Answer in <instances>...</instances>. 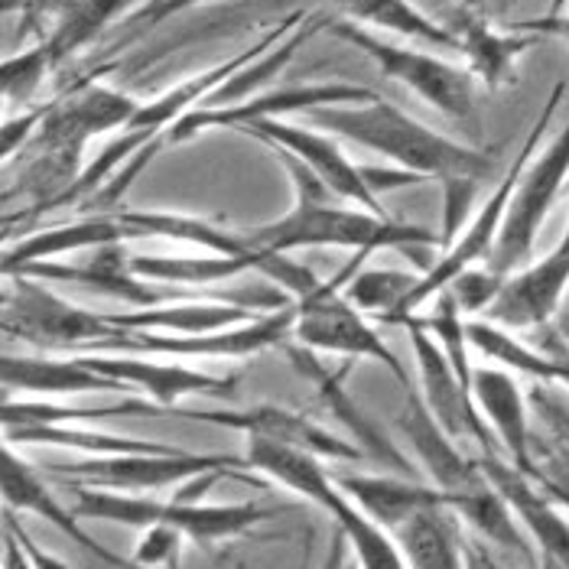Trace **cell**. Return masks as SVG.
I'll return each mask as SVG.
<instances>
[{"label":"cell","mask_w":569,"mask_h":569,"mask_svg":"<svg viewBox=\"0 0 569 569\" xmlns=\"http://www.w3.org/2000/svg\"><path fill=\"white\" fill-rule=\"evenodd\" d=\"M273 150L293 179L297 199L280 219L263 221L258 228H244L248 238L254 241V248L273 251V254H293L303 248H346L355 254L400 251V254L413 258L423 273L437 263V248H442V241L430 228L358 209L346 199H339L293 153H287L280 147H273Z\"/></svg>","instance_id":"obj_1"},{"label":"cell","mask_w":569,"mask_h":569,"mask_svg":"<svg viewBox=\"0 0 569 569\" xmlns=\"http://www.w3.org/2000/svg\"><path fill=\"white\" fill-rule=\"evenodd\" d=\"M307 124L319 131H332L358 147H368L388 160H395L400 170L427 176V179H476L482 182L491 176L488 153H479L466 143H456L442 133L430 131L427 124L403 114L397 104L385 98H371L361 104H326L300 114Z\"/></svg>","instance_id":"obj_2"},{"label":"cell","mask_w":569,"mask_h":569,"mask_svg":"<svg viewBox=\"0 0 569 569\" xmlns=\"http://www.w3.org/2000/svg\"><path fill=\"white\" fill-rule=\"evenodd\" d=\"M244 459L254 476H263L287 491H297L309 505L322 508L346 533L358 569H410L395 533L378 525L375 518H368L336 485V472L326 469V459L270 439H248Z\"/></svg>","instance_id":"obj_3"},{"label":"cell","mask_w":569,"mask_h":569,"mask_svg":"<svg viewBox=\"0 0 569 569\" xmlns=\"http://www.w3.org/2000/svg\"><path fill=\"white\" fill-rule=\"evenodd\" d=\"M76 515L82 521H104V525L143 527L170 525L179 527L192 543L212 550L221 540H234L251 533L254 527L270 521L277 508L261 501H179V498H157L140 491H111V488H76Z\"/></svg>","instance_id":"obj_4"},{"label":"cell","mask_w":569,"mask_h":569,"mask_svg":"<svg viewBox=\"0 0 569 569\" xmlns=\"http://www.w3.org/2000/svg\"><path fill=\"white\" fill-rule=\"evenodd\" d=\"M3 336L20 339L40 351H94L101 342L121 336L111 312H91L49 290L46 280L30 273L3 277Z\"/></svg>","instance_id":"obj_5"},{"label":"cell","mask_w":569,"mask_h":569,"mask_svg":"<svg viewBox=\"0 0 569 569\" xmlns=\"http://www.w3.org/2000/svg\"><path fill=\"white\" fill-rule=\"evenodd\" d=\"M368 254H355L332 280H319V287L297 300V326L293 339L319 355H339L358 361H378L385 365L403 388H410V375L400 365L395 351L381 339V332L371 326V319L346 297V283L358 270V261Z\"/></svg>","instance_id":"obj_6"},{"label":"cell","mask_w":569,"mask_h":569,"mask_svg":"<svg viewBox=\"0 0 569 569\" xmlns=\"http://www.w3.org/2000/svg\"><path fill=\"white\" fill-rule=\"evenodd\" d=\"M560 98H563V86L553 88V94L547 98V104H543V111H540V118H537L533 131L527 133V140H525V147H521V153H518V160L511 163V170L505 173V179L495 186V192L488 196V202H485L482 209L472 216V221L466 224V231H462V234L446 248V251H439L437 263L420 277L417 290L410 293V300H407L403 309H400L397 326H403L410 316H417V309L427 307V303H430L437 293H442V290H446L459 273H466L469 267L488 263L491 251H495V241H498V231H501V221H505V216H508L511 196H515V189H518V182H521V176H525L527 163H530V157H533V150H537L540 133L547 131V124L553 121Z\"/></svg>","instance_id":"obj_7"},{"label":"cell","mask_w":569,"mask_h":569,"mask_svg":"<svg viewBox=\"0 0 569 569\" xmlns=\"http://www.w3.org/2000/svg\"><path fill=\"white\" fill-rule=\"evenodd\" d=\"M329 33L346 40L355 49H361L388 79L400 86L413 88L427 104H433L452 121H469L476 114V88H472V72L439 59L433 52L397 46L375 37L371 30L358 23H329Z\"/></svg>","instance_id":"obj_8"},{"label":"cell","mask_w":569,"mask_h":569,"mask_svg":"<svg viewBox=\"0 0 569 569\" xmlns=\"http://www.w3.org/2000/svg\"><path fill=\"white\" fill-rule=\"evenodd\" d=\"M212 469H251L248 459L224 452H140V456H86L69 466H49V472L76 488H111V491H160L170 485L189 482L192 476Z\"/></svg>","instance_id":"obj_9"},{"label":"cell","mask_w":569,"mask_h":569,"mask_svg":"<svg viewBox=\"0 0 569 569\" xmlns=\"http://www.w3.org/2000/svg\"><path fill=\"white\" fill-rule=\"evenodd\" d=\"M569 179V124L533 163H527L525 176L511 196L508 216L501 221L495 251L488 258V270L511 277L515 270H521L533 254L537 234L543 228V221L550 216L553 202L560 199L563 186Z\"/></svg>","instance_id":"obj_10"},{"label":"cell","mask_w":569,"mask_h":569,"mask_svg":"<svg viewBox=\"0 0 569 569\" xmlns=\"http://www.w3.org/2000/svg\"><path fill=\"white\" fill-rule=\"evenodd\" d=\"M297 326V303L254 316L251 322L209 332V336H167V332H131L101 342L94 351H133V355H160V358H251L267 349H283L293 339Z\"/></svg>","instance_id":"obj_11"},{"label":"cell","mask_w":569,"mask_h":569,"mask_svg":"<svg viewBox=\"0 0 569 569\" xmlns=\"http://www.w3.org/2000/svg\"><path fill=\"white\" fill-rule=\"evenodd\" d=\"M150 413L182 417V420H196V423L219 427V430H238L248 439H270V442H280L290 449L312 452L329 462H361L365 459V452L349 437H336L332 430L319 427L316 420H309L297 410L277 407V403H258V407H244V410H186V407L163 410V407L150 403Z\"/></svg>","instance_id":"obj_12"},{"label":"cell","mask_w":569,"mask_h":569,"mask_svg":"<svg viewBox=\"0 0 569 569\" xmlns=\"http://www.w3.org/2000/svg\"><path fill=\"white\" fill-rule=\"evenodd\" d=\"M403 329L410 332V346H413V358H417L420 397L430 407V413L437 417L439 427L456 442H476L482 452H501L491 427L485 423V417L476 407V397L452 371L446 351L439 349V342L423 326L420 312L410 316L403 322Z\"/></svg>","instance_id":"obj_13"},{"label":"cell","mask_w":569,"mask_h":569,"mask_svg":"<svg viewBox=\"0 0 569 569\" xmlns=\"http://www.w3.org/2000/svg\"><path fill=\"white\" fill-rule=\"evenodd\" d=\"M91 371L111 378L124 391H140L150 403L173 410L186 397H224L234 395L238 378L209 375L189 365H179L160 355H133V351H82L79 355Z\"/></svg>","instance_id":"obj_14"},{"label":"cell","mask_w":569,"mask_h":569,"mask_svg":"<svg viewBox=\"0 0 569 569\" xmlns=\"http://www.w3.org/2000/svg\"><path fill=\"white\" fill-rule=\"evenodd\" d=\"M283 355L293 361L297 375L307 378L309 385L316 388L319 403L326 407V413L349 433L351 442L365 452V459L381 462V466L391 469L395 476L413 479V462H410V456H407L397 442H391V439L385 437V430L375 423V417H368V413L358 407V400L346 391V371H332L329 365L319 361V351L307 349V346H300V342H297V346L287 342V346H283Z\"/></svg>","instance_id":"obj_15"},{"label":"cell","mask_w":569,"mask_h":569,"mask_svg":"<svg viewBox=\"0 0 569 569\" xmlns=\"http://www.w3.org/2000/svg\"><path fill=\"white\" fill-rule=\"evenodd\" d=\"M378 98L375 91L346 82H322V86H300V88H280V91H267L258 98H248L244 104H228V108H196L186 118H179L170 131L173 143H186L196 133L212 131V128H228V131H244L248 124L263 121V118H280L287 111L307 114L312 108H326V104H361Z\"/></svg>","instance_id":"obj_16"},{"label":"cell","mask_w":569,"mask_h":569,"mask_svg":"<svg viewBox=\"0 0 569 569\" xmlns=\"http://www.w3.org/2000/svg\"><path fill=\"white\" fill-rule=\"evenodd\" d=\"M569 297V228L560 244L540 258L505 277L498 300L488 307L485 319L505 326L511 332L521 329H543L557 319V312Z\"/></svg>","instance_id":"obj_17"},{"label":"cell","mask_w":569,"mask_h":569,"mask_svg":"<svg viewBox=\"0 0 569 569\" xmlns=\"http://www.w3.org/2000/svg\"><path fill=\"white\" fill-rule=\"evenodd\" d=\"M397 427H400V437L407 439V446L413 449V456H417L420 469L427 472L430 485H437L439 491L449 498V508L456 498L488 485L482 459H472L459 449V442L439 427L437 417L423 403L420 391L407 388V400H403V410L397 417Z\"/></svg>","instance_id":"obj_18"},{"label":"cell","mask_w":569,"mask_h":569,"mask_svg":"<svg viewBox=\"0 0 569 569\" xmlns=\"http://www.w3.org/2000/svg\"><path fill=\"white\" fill-rule=\"evenodd\" d=\"M0 491H3V508H13L17 515L43 518L46 525L56 527L66 540H72L79 550H86L91 560L114 569H137L131 557H121L111 547H104L98 537H91L82 527V518L76 515V508L62 505L52 495V488L46 485L43 476L10 449V442L3 446V456H0Z\"/></svg>","instance_id":"obj_19"},{"label":"cell","mask_w":569,"mask_h":569,"mask_svg":"<svg viewBox=\"0 0 569 569\" xmlns=\"http://www.w3.org/2000/svg\"><path fill=\"white\" fill-rule=\"evenodd\" d=\"M244 133L251 137H261L263 143L270 147H280L287 153H293L307 170L319 176L339 199H346L358 209H368L375 216H385V206L381 199L371 192L368 179L361 173V167H355L349 157L342 153V147L329 137V133L309 131V128H300V124H287L280 118H263V121H254L248 124Z\"/></svg>","instance_id":"obj_20"},{"label":"cell","mask_w":569,"mask_h":569,"mask_svg":"<svg viewBox=\"0 0 569 569\" xmlns=\"http://www.w3.org/2000/svg\"><path fill=\"white\" fill-rule=\"evenodd\" d=\"M140 104L108 86L76 88L66 101L49 104L43 124L37 131L40 150H62L82 157L86 143L101 131L131 128Z\"/></svg>","instance_id":"obj_21"},{"label":"cell","mask_w":569,"mask_h":569,"mask_svg":"<svg viewBox=\"0 0 569 569\" xmlns=\"http://www.w3.org/2000/svg\"><path fill=\"white\" fill-rule=\"evenodd\" d=\"M485 476L491 485L508 498V505L515 508V515L521 518L527 533L533 537L537 550L553 557L563 569H569V511L563 505H557L540 485L530 476H525L508 456L501 452H482Z\"/></svg>","instance_id":"obj_22"},{"label":"cell","mask_w":569,"mask_h":569,"mask_svg":"<svg viewBox=\"0 0 569 569\" xmlns=\"http://www.w3.org/2000/svg\"><path fill=\"white\" fill-rule=\"evenodd\" d=\"M472 397L476 407L491 427L501 452L525 472H533V430H530V397L521 391L518 375L508 368L482 365L472 371Z\"/></svg>","instance_id":"obj_23"},{"label":"cell","mask_w":569,"mask_h":569,"mask_svg":"<svg viewBox=\"0 0 569 569\" xmlns=\"http://www.w3.org/2000/svg\"><path fill=\"white\" fill-rule=\"evenodd\" d=\"M3 391L10 395L69 397V395H101V391H124L111 378L91 371L79 355L72 358H52V355H3L0 361Z\"/></svg>","instance_id":"obj_24"},{"label":"cell","mask_w":569,"mask_h":569,"mask_svg":"<svg viewBox=\"0 0 569 569\" xmlns=\"http://www.w3.org/2000/svg\"><path fill=\"white\" fill-rule=\"evenodd\" d=\"M118 241H131L128 228L121 224L118 216H86L69 224H52L43 231H33L20 241H10L3 248V277L27 270L33 263L56 261L76 251H94L104 244H118Z\"/></svg>","instance_id":"obj_25"},{"label":"cell","mask_w":569,"mask_h":569,"mask_svg":"<svg viewBox=\"0 0 569 569\" xmlns=\"http://www.w3.org/2000/svg\"><path fill=\"white\" fill-rule=\"evenodd\" d=\"M336 485L349 495L351 501L375 518L381 527L395 533L397 527L407 525L417 511L449 505V498L437 485L417 482L407 476H368V472H336Z\"/></svg>","instance_id":"obj_26"},{"label":"cell","mask_w":569,"mask_h":569,"mask_svg":"<svg viewBox=\"0 0 569 569\" xmlns=\"http://www.w3.org/2000/svg\"><path fill=\"white\" fill-rule=\"evenodd\" d=\"M395 537L410 569H472V543H466L462 518L449 505L417 511Z\"/></svg>","instance_id":"obj_27"},{"label":"cell","mask_w":569,"mask_h":569,"mask_svg":"<svg viewBox=\"0 0 569 569\" xmlns=\"http://www.w3.org/2000/svg\"><path fill=\"white\" fill-rule=\"evenodd\" d=\"M118 329L131 332H167V336H209L254 319V309L228 300H173L157 307L111 312Z\"/></svg>","instance_id":"obj_28"},{"label":"cell","mask_w":569,"mask_h":569,"mask_svg":"<svg viewBox=\"0 0 569 569\" xmlns=\"http://www.w3.org/2000/svg\"><path fill=\"white\" fill-rule=\"evenodd\" d=\"M131 270L147 283L182 287V290H196V293H202V287L228 283L241 273H258V267L251 261L224 258V254H212V251H202V254H133Z\"/></svg>","instance_id":"obj_29"},{"label":"cell","mask_w":569,"mask_h":569,"mask_svg":"<svg viewBox=\"0 0 569 569\" xmlns=\"http://www.w3.org/2000/svg\"><path fill=\"white\" fill-rule=\"evenodd\" d=\"M7 442H30V446H56L72 449L82 456H140V452H173L179 446L157 439L121 437L108 430H94L88 423H27V427H3Z\"/></svg>","instance_id":"obj_30"},{"label":"cell","mask_w":569,"mask_h":569,"mask_svg":"<svg viewBox=\"0 0 569 569\" xmlns=\"http://www.w3.org/2000/svg\"><path fill=\"white\" fill-rule=\"evenodd\" d=\"M326 3L342 10L355 23L385 27V30H395L407 40H420L433 49H462L459 33L439 27L430 17H423L410 0H326Z\"/></svg>","instance_id":"obj_31"},{"label":"cell","mask_w":569,"mask_h":569,"mask_svg":"<svg viewBox=\"0 0 569 569\" xmlns=\"http://www.w3.org/2000/svg\"><path fill=\"white\" fill-rule=\"evenodd\" d=\"M469 342L488 361H495L515 375H527L537 385H557L560 381V361L543 349L527 346L525 339H518L505 326H495L488 319H469Z\"/></svg>","instance_id":"obj_32"},{"label":"cell","mask_w":569,"mask_h":569,"mask_svg":"<svg viewBox=\"0 0 569 569\" xmlns=\"http://www.w3.org/2000/svg\"><path fill=\"white\" fill-rule=\"evenodd\" d=\"M420 277L423 273H410V270H355L346 283V297L368 319L397 326L400 309L417 290Z\"/></svg>","instance_id":"obj_33"},{"label":"cell","mask_w":569,"mask_h":569,"mask_svg":"<svg viewBox=\"0 0 569 569\" xmlns=\"http://www.w3.org/2000/svg\"><path fill=\"white\" fill-rule=\"evenodd\" d=\"M137 0H76L66 13V20L59 23V30L46 40V52L52 59V66L59 59H66L69 52H76L79 46L94 40L104 23H111L121 10H128Z\"/></svg>","instance_id":"obj_34"},{"label":"cell","mask_w":569,"mask_h":569,"mask_svg":"<svg viewBox=\"0 0 569 569\" xmlns=\"http://www.w3.org/2000/svg\"><path fill=\"white\" fill-rule=\"evenodd\" d=\"M459 43L472 56L476 69L495 86V82H501L511 72L515 56L521 49H527L533 40L530 37H498V33H491L485 27H469V37H459Z\"/></svg>","instance_id":"obj_35"},{"label":"cell","mask_w":569,"mask_h":569,"mask_svg":"<svg viewBox=\"0 0 569 569\" xmlns=\"http://www.w3.org/2000/svg\"><path fill=\"white\" fill-rule=\"evenodd\" d=\"M186 533L170 525H150L140 530V540L133 547L131 560L137 569H182Z\"/></svg>","instance_id":"obj_36"},{"label":"cell","mask_w":569,"mask_h":569,"mask_svg":"<svg viewBox=\"0 0 569 569\" xmlns=\"http://www.w3.org/2000/svg\"><path fill=\"white\" fill-rule=\"evenodd\" d=\"M501 287H505V277L479 263V267H469L466 273H459L446 290H452V297L459 300L466 316H485L488 307L498 300Z\"/></svg>","instance_id":"obj_37"},{"label":"cell","mask_w":569,"mask_h":569,"mask_svg":"<svg viewBox=\"0 0 569 569\" xmlns=\"http://www.w3.org/2000/svg\"><path fill=\"white\" fill-rule=\"evenodd\" d=\"M49 69H52V59H49L46 46L20 52V56H10L3 62V94L10 101H27L37 88L43 86Z\"/></svg>","instance_id":"obj_38"},{"label":"cell","mask_w":569,"mask_h":569,"mask_svg":"<svg viewBox=\"0 0 569 569\" xmlns=\"http://www.w3.org/2000/svg\"><path fill=\"white\" fill-rule=\"evenodd\" d=\"M442 186V248L446 251L469 224L472 216V202H476V192H479V182L476 179H446L439 182Z\"/></svg>","instance_id":"obj_39"},{"label":"cell","mask_w":569,"mask_h":569,"mask_svg":"<svg viewBox=\"0 0 569 569\" xmlns=\"http://www.w3.org/2000/svg\"><path fill=\"white\" fill-rule=\"evenodd\" d=\"M530 407L537 410V417L543 420V427L550 430V437L563 442L569 449V403L567 397L557 395V385H537L530 391Z\"/></svg>","instance_id":"obj_40"},{"label":"cell","mask_w":569,"mask_h":569,"mask_svg":"<svg viewBox=\"0 0 569 569\" xmlns=\"http://www.w3.org/2000/svg\"><path fill=\"white\" fill-rule=\"evenodd\" d=\"M3 527H10L13 533H17V540L23 543V550H27V557H30V563H33V569H69V563H62L59 557H52V553H46L43 547L20 527V521H17V511L13 508H3Z\"/></svg>","instance_id":"obj_41"},{"label":"cell","mask_w":569,"mask_h":569,"mask_svg":"<svg viewBox=\"0 0 569 569\" xmlns=\"http://www.w3.org/2000/svg\"><path fill=\"white\" fill-rule=\"evenodd\" d=\"M319 569H358V560H355V553H351L349 540H346L342 530H336V537L329 543V553H326V560H322Z\"/></svg>","instance_id":"obj_42"},{"label":"cell","mask_w":569,"mask_h":569,"mask_svg":"<svg viewBox=\"0 0 569 569\" xmlns=\"http://www.w3.org/2000/svg\"><path fill=\"white\" fill-rule=\"evenodd\" d=\"M3 569H33L23 543L17 540V533L10 527H3Z\"/></svg>","instance_id":"obj_43"},{"label":"cell","mask_w":569,"mask_h":569,"mask_svg":"<svg viewBox=\"0 0 569 569\" xmlns=\"http://www.w3.org/2000/svg\"><path fill=\"white\" fill-rule=\"evenodd\" d=\"M476 547V557H479V563H482V569H508V567H501L491 553H488V547L485 543H472ZM537 569H563L553 557H547V553H540V567Z\"/></svg>","instance_id":"obj_44"},{"label":"cell","mask_w":569,"mask_h":569,"mask_svg":"<svg viewBox=\"0 0 569 569\" xmlns=\"http://www.w3.org/2000/svg\"><path fill=\"white\" fill-rule=\"evenodd\" d=\"M553 322H557V332H560V339H563V342L569 346V297L563 300V307H560V312H557V319H553Z\"/></svg>","instance_id":"obj_45"},{"label":"cell","mask_w":569,"mask_h":569,"mask_svg":"<svg viewBox=\"0 0 569 569\" xmlns=\"http://www.w3.org/2000/svg\"><path fill=\"white\" fill-rule=\"evenodd\" d=\"M472 569H482V563H479V557H476V547H472Z\"/></svg>","instance_id":"obj_46"},{"label":"cell","mask_w":569,"mask_h":569,"mask_svg":"<svg viewBox=\"0 0 569 569\" xmlns=\"http://www.w3.org/2000/svg\"><path fill=\"white\" fill-rule=\"evenodd\" d=\"M560 27H563V30H560V33H563V37H569V20H563V23H560Z\"/></svg>","instance_id":"obj_47"}]
</instances>
